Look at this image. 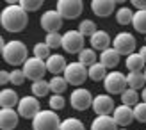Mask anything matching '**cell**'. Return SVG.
Wrapping results in <instances>:
<instances>
[{"instance_id": "cell-34", "label": "cell", "mask_w": 146, "mask_h": 130, "mask_svg": "<svg viewBox=\"0 0 146 130\" xmlns=\"http://www.w3.org/2000/svg\"><path fill=\"white\" fill-rule=\"evenodd\" d=\"M45 43H46L48 48H62V36L59 32L46 34L45 36Z\"/></svg>"}, {"instance_id": "cell-11", "label": "cell", "mask_w": 146, "mask_h": 130, "mask_svg": "<svg viewBox=\"0 0 146 130\" xmlns=\"http://www.w3.org/2000/svg\"><path fill=\"white\" fill-rule=\"evenodd\" d=\"M112 48L119 55H130L135 50V38L130 32H119L116 34V38L112 39Z\"/></svg>"}, {"instance_id": "cell-5", "label": "cell", "mask_w": 146, "mask_h": 130, "mask_svg": "<svg viewBox=\"0 0 146 130\" xmlns=\"http://www.w3.org/2000/svg\"><path fill=\"white\" fill-rule=\"evenodd\" d=\"M104 88L107 95H121L125 89H128L127 75H123L121 71H109L104 80Z\"/></svg>"}, {"instance_id": "cell-26", "label": "cell", "mask_w": 146, "mask_h": 130, "mask_svg": "<svg viewBox=\"0 0 146 130\" xmlns=\"http://www.w3.org/2000/svg\"><path fill=\"white\" fill-rule=\"evenodd\" d=\"M139 100H141V95L137 93L135 89H125L121 93V103L123 105H128V107H135L137 103H139Z\"/></svg>"}, {"instance_id": "cell-3", "label": "cell", "mask_w": 146, "mask_h": 130, "mask_svg": "<svg viewBox=\"0 0 146 130\" xmlns=\"http://www.w3.org/2000/svg\"><path fill=\"white\" fill-rule=\"evenodd\" d=\"M62 121L59 119L55 111H41L32 119V130H59Z\"/></svg>"}, {"instance_id": "cell-22", "label": "cell", "mask_w": 146, "mask_h": 130, "mask_svg": "<svg viewBox=\"0 0 146 130\" xmlns=\"http://www.w3.org/2000/svg\"><path fill=\"white\" fill-rule=\"evenodd\" d=\"M127 84L130 89H135V91H143L146 88V78H144V73L143 71H130L127 75Z\"/></svg>"}, {"instance_id": "cell-35", "label": "cell", "mask_w": 146, "mask_h": 130, "mask_svg": "<svg viewBox=\"0 0 146 130\" xmlns=\"http://www.w3.org/2000/svg\"><path fill=\"white\" fill-rule=\"evenodd\" d=\"M48 105L52 111H61L64 105H66V100H64L62 95H52L48 98Z\"/></svg>"}, {"instance_id": "cell-17", "label": "cell", "mask_w": 146, "mask_h": 130, "mask_svg": "<svg viewBox=\"0 0 146 130\" xmlns=\"http://www.w3.org/2000/svg\"><path fill=\"white\" fill-rule=\"evenodd\" d=\"M45 62H46V70H48L54 77L64 73V70H66V66H68V64H66V59H64V55H61V54H52Z\"/></svg>"}, {"instance_id": "cell-9", "label": "cell", "mask_w": 146, "mask_h": 130, "mask_svg": "<svg viewBox=\"0 0 146 130\" xmlns=\"http://www.w3.org/2000/svg\"><path fill=\"white\" fill-rule=\"evenodd\" d=\"M93 100L94 98L91 95V91L86 88H75L70 95V103L75 111H86L93 107Z\"/></svg>"}, {"instance_id": "cell-20", "label": "cell", "mask_w": 146, "mask_h": 130, "mask_svg": "<svg viewBox=\"0 0 146 130\" xmlns=\"http://www.w3.org/2000/svg\"><path fill=\"white\" fill-rule=\"evenodd\" d=\"M91 130H119L112 116H96L91 123Z\"/></svg>"}, {"instance_id": "cell-38", "label": "cell", "mask_w": 146, "mask_h": 130, "mask_svg": "<svg viewBox=\"0 0 146 130\" xmlns=\"http://www.w3.org/2000/svg\"><path fill=\"white\" fill-rule=\"evenodd\" d=\"M134 118L139 123H146V103L144 102H139L134 107Z\"/></svg>"}, {"instance_id": "cell-42", "label": "cell", "mask_w": 146, "mask_h": 130, "mask_svg": "<svg viewBox=\"0 0 146 130\" xmlns=\"http://www.w3.org/2000/svg\"><path fill=\"white\" fill-rule=\"evenodd\" d=\"M141 100H143V102L146 103V88H144V89L141 91Z\"/></svg>"}, {"instance_id": "cell-6", "label": "cell", "mask_w": 146, "mask_h": 130, "mask_svg": "<svg viewBox=\"0 0 146 130\" xmlns=\"http://www.w3.org/2000/svg\"><path fill=\"white\" fill-rule=\"evenodd\" d=\"M55 9L62 16V20H75L82 14L84 2L82 0H59Z\"/></svg>"}, {"instance_id": "cell-33", "label": "cell", "mask_w": 146, "mask_h": 130, "mask_svg": "<svg viewBox=\"0 0 146 130\" xmlns=\"http://www.w3.org/2000/svg\"><path fill=\"white\" fill-rule=\"evenodd\" d=\"M59 130H86L84 123L77 118H66L61 123V128Z\"/></svg>"}, {"instance_id": "cell-19", "label": "cell", "mask_w": 146, "mask_h": 130, "mask_svg": "<svg viewBox=\"0 0 146 130\" xmlns=\"http://www.w3.org/2000/svg\"><path fill=\"white\" fill-rule=\"evenodd\" d=\"M18 103H20V96L14 89L4 88L0 91V105H2V109H13V107H18Z\"/></svg>"}, {"instance_id": "cell-25", "label": "cell", "mask_w": 146, "mask_h": 130, "mask_svg": "<svg viewBox=\"0 0 146 130\" xmlns=\"http://www.w3.org/2000/svg\"><path fill=\"white\" fill-rule=\"evenodd\" d=\"M134 13L130 7L123 5L119 9H116V21H118L119 25H132V20H134Z\"/></svg>"}, {"instance_id": "cell-14", "label": "cell", "mask_w": 146, "mask_h": 130, "mask_svg": "<svg viewBox=\"0 0 146 130\" xmlns=\"http://www.w3.org/2000/svg\"><path fill=\"white\" fill-rule=\"evenodd\" d=\"M112 118L116 121V125L119 128H127V125H130L132 121L135 119L134 118V107H128V105H119L116 107L114 112H112Z\"/></svg>"}, {"instance_id": "cell-10", "label": "cell", "mask_w": 146, "mask_h": 130, "mask_svg": "<svg viewBox=\"0 0 146 130\" xmlns=\"http://www.w3.org/2000/svg\"><path fill=\"white\" fill-rule=\"evenodd\" d=\"M62 50L66 54H80L84 50V36L78 31H68L62 34Z\"/></svg>"}, {"instance_id": "cell-43", "label": "cell", "mask_w": 146, "mask_h": 130, "mask_svg": "<svg viewBox=\"0 0 146 130\" xmlns=\"http://www.w3.org/2000/svg\"><path fill=\"white\" fill-rule=\"evenodd\" d=\"M143 73H144V78H146V68H144V71H143Z\"/></svg>"}, {"instance_id": "cell-2", "label": "cell", "mask_w": 146, "mask_h": 130, "mask_svg": "<svg viewBox=\"0 0 146 130\" xmlns=\"http://www.w3.org/2000/svg\"><path fill=\"white\" fill-rule=\"evenodd\" d=\"M2 57L11 66H21L29 61V50L23 41L13 39L9 43H5V46L2 48Z\"/></svg>"}, {"instance_id": "cell-7", "label": "cell", "mask_w": 146, "mask_h": 130, "mask_svg": "<svg viewBox=\"0 0 146 130\" xmlns=\"http://www.w3.org/2000/svg\"><path fill=\"white\" fill-rule=\"evenodd\" d=\"M16 111L20 114V118L23 119H34L38 114L41 112V103H39V98L36 96H23L20 98V103L16 107Z\"/></svg>"}, {"instance_id": "cell-4", "label": "cell", "mask_w": 146, "mask_h": 130, "mask_svg": "<svg viewBox=\"0 0 146 130\" xmlns=\"http://www.w3.org/2000/svg\"><path fill=\"white\" fill-rule=\"evenodd\" d=\"M64 78H66L68 84L75 86V88H82L86 78H89V75H87V66H84V64L78 62V61L68 62L66 70H64Z\"/></svg>"}, {"instance_id": "cell-15", "label": "cell", "mask_w": 146, "mask_h": 130, "mask_svg": "<svg viewBox=\"0 0 146 130\" xmlns=\"http://www.w3.org/2000/svg\"><path fill=\"white\" fill-rule=\"evenodd\" d=\"M91 11L100 18H107L112 13H116V2L114 0H93Z\"/></svg>"}, {"instance_id": "cell-28", "label": "cell", "mask_w": 146, "mask_h": 130, "mask_svg": "<svg viewBox=\"0 0 146 130\" xmlns=\"http://www.w3.org/2000/svg\"><path fill=\"white\" fill-rule=\"evenodd\" d=\"M98 57H100V55H98V54H94V50H93V48H84L82 52L78 54V62H82L84 66L89 68V66H93L94 62H98V61H96Z\"/></svg>"}, {"instance_id": "cell-12", "label": "cell", "mask_w": 146, "mask_h": 130, "mask_svg": "<svg viewBox=\"0 0 146 130\" xmlns=\"http://www.w3.org/2000/svg\"><path fill=\"white\" fill-rule=\"evenodd\" d=\"M39 23H41V29L46 34H54V32H59L61 31V27H62V16L57 13V9L45 11V13H43V16H41V20H39Z\"/></svg>"}, {"instance_id": "cell-44", "label": "cell", "mask_w": 146, "mask_h": 130, "mask_svg": "<svg viewBox=\"0 0 146 130\" xmlns=\"http://www.w3.org/2000/svg\"><path fill=\"white\" fill-rule=\"evenodd\" d=\"M119 130H128V128H119Z\"/></svg>"}, {"instance_id": "cell-1", "label": "cell", "mask_w": 146, "mask_h": 130, "mask_svg": "<svg viewBox=\"0 0 146 130\" xmlns=\"http://www.w3.org/2000/svg\"><path fill=\"white\" fill-rule=\"evenodd\" d=\"M0 23H2L4 31L18 34L21 31H25L27 25H29V13L20 4L7 5L5 9L0 13Z\"/></svg>"}, {"instance_id": "cell-23", "label": "cell", "mask_w": 146, "mask_h": 130, "mask_svg": "<svg viewBox=\"0 0 146 130\" xmlns=\"http://www.w3.org/2000/svg\"><path fill=\"white\" fill-rule=\"evenodd\" d=\"M125 66H127V70H128V73H130V71H144L146 62H144V59L141 57L139 52H137V54L134 52V54H130V55L127 57Z\"/></svg>"}, {"instance_id": "cell-29", "label": "cell", "mask_w": 146, "mask_h": 130, "mask_svg": "<svg viewBox=\"0 0 146 130\" xmlns=\"http://www.w3.org/2000/svg\"><path fill=\"white\" fill-rule=\"evenodd\" d=\"M132 27H134L139 34H144V36H146V9H144V11H135V13H134Z\"/></svg>"}, {"instance_id": "cell-31", "label": "cell", "mask_w": 146, "mask_h": 130, "mask_svg": "<svg viewBox=\"0 0 146 130\" xmlns=\"http://www.w3.org/2000/svg\"><path fill=\"white\" fill-rule=\"evenodd\" d=\"M78 32L82 36H89L91 38L94 32H98V27H96V23H94L93 20H82L80 25H78Z\"/></svg>"}, {"instance_id": "cell-39", "label": "cell", "mask_w": 146, "mask_h": 130, "mask_svg": "<svg viewBox=\"0 0 146 130\" xmlns=\"http://www.w3.org/2000/svg\"><path fill=\"white\" fill-rule=\"evenodd\" d=\"M7 82H11V75L7 73L5 70H2V71H0V84H2V86H5Z\"/></svg>"}, {"instance_id": "cell-21", "label": "cell", "mask_w": 146, "mask_h": 130, "mask_svg": "<svg viewBox=\"0 0 146 130\" xmlns=\"http://www.w3.org/2000/svg\"><path fill=\"white\" fill-rule=\"evenodd\" d=\"M119 59H121V55L116 52L112 46L107 48V50H104V52L100 54V62L104 64L105 68H116L119 64Z\"/></svg>"}, {"instance_id": "cell-45", "label": "cell", "mask_w": 146, "mask_h": 130, "mask_svg": "<svg viewBox=\"0 0 146 130\" xmlns=\"http://www.w3.org/2000/svg\"><path fill=\"white\" fill-rule=\"evenodd\" d=\"M144 39H146V36H144Z\"/></svg>"}, {"instance_id": "cell-32", "label": "cell", "mask_w": 146, "mask_h": 130, "mask_svg": "<svg viewBox=\"0 0 146 130\" xmlns=\"http://www.w3.org/2000/svg\"><path fill=\"white\" fill-rule=\"evenodd\" d=\"M32 54H34V57H38V59H41V61H46L50 55V48L46 46V43L43 41V43H36L34 45V48H32Z\"/></svg>"}, {"instance_id": "cell-18", "label": "cell", "mask_w": 146, "mask_h": 130, "mask_svg": "<svg viewBox=\"0 0 146 130\" xmlns=\"http://www.w3.org/2000/svg\"><path fill=\"white\" fill-rule=\"evenodd\" d=\"M89 41H91L93 50H100V52H104V50L111 48V45H112L111 36H109L105 31H98V32H94L91 38H89Z\"/></svg>"}, {"instance_id": "cell-13", "label": "cell", "mask_w": 146, "mask_h": 130, "mask_svg": "<svg viewBox=\"0 0 146 130\" xmlns=\"http://www.w3.org/2000/svg\"><path fill=\"white\" fill-rule=\"evenodd\" d=\"M116 109L112 96L109 95H96L93 100V111L96 112V116H112Z\"/></svg>"}, {"instance_id": "cell-41", "label": "cell", "mask_w": 146, "mask_h": 130, "mask_svg": "<svg viewBox=\"0 0 146 130\" xmlns=\"http://www.w3.org/2000/svg\"><path fill=\"white\" fill-rule=\"evenodd\" d=\"M139 54H141V57H143V59H144V62H146V45L139 50Z\"/></svg>"}, {"instance_id": "cell-30", "label": "cell", "mask_w": 146, "mask_h": 130, "mask_svg": "<svg viewBox=\"0 0 146 130\" xmlns=\"http://www.w3.org/2000/svg\"><path fill=\"white\" fill-rule=\"evenodd\" d=\"M48 82H50V91H52L54 95H62V93L66 91V88H68L66 78L61 77V75L52 77V80H48Z\"/></svg>"}, {"instance_id": "cell-16", "label": "cell", "mask_w": 146, "mask_h": 130, "mask_svg": "<svg viewBox=\"0 0 146 130\" xmlns=\"http://www.w3.org/2000/svg\"><path fill=\"white\" fill-rule=\"evenodd\" d=\"M20 114L14 109H2L0 111V128L2 130H14L18 125Z\"/></svg>"}, {"instance_id": "cell-40", "label": "cell", "mask_w": 146, "mask_h": 130, "mask_svg": "<svg viewBox=\"0 0 146 130\" xmlns=\"http://www.w3.org/2000/svg\"><path fill=\"white\" fill-rule=\"evenodd\" d=\"M132 5L137 11H144L146 9V0H132Z\"/></svg>"}, {"instance_id": "cell-36", "label": "cell", "mask_w": 146, "mask_h": 130, "mask_svg": "<svg viewBox=\"0 0 146 130\" xmlns=\"http://www.w3.org/2000/svg\"><path fill=\"white\" fill-rule=\"evenodd\" d=\"M18 4L23 7L27 13H34V11H38L43 5V0H20Z\"/></svg>"}, {"instance_id": "cell-37", "label": "cell", "mask_w": 146, "mask_h": 130, "mask_svg": "<svg viewBox=\"0 0 146 130\" xmlns=\"http://www.w3.org/2000/svg\"><path fill=\"white\" fill-rule=\"evenodd\" d=\"M11 84L13 86H23V82H25V73H23V70H18V68H14L13 71H11Z\"/></svg>"}, {"instance_id": "cell-27", "label": "cell", "mask_w": 146, "mask_h": 130, "mask_svg": "<svg viewBox=\"0 0 146 130\" xmlns=\"http://www.w3.org/2000/svg\"><path fill=\"white\" fill-rule=\"evenodd\" d=\"M31 91H32V96H36V98L46 96L50 93V82L45 80V78H43V80H38V82H32Z\"/></svg>"}, {"instance_id": "cell-24", "label": "cell", "mask_w": 146, "mask_h": 130, "mask_svg": "<svg viewBox=\"0 0 146 130\" xmlns=\"http://www.w3.org/2000/svg\"><path fill=\"white\" fill-rule=\"evenodd\" d=\"M87 75H89V78H91L93 82L105 80V77H107V68H105L104 64L98 61V62H94L93 66L87 68Z\"/></svg>"}, {"instance_id": "cell-8", "label": "cell", "mask_w": 146, "mask_h": 130, "mask_svg": "<svg viewBox=\"0 0 146 130\" xmlns=\"http://www.w3.org/2000/svg\"><path fill=\"white\" fill-rule=\"evenodd\" d=\"M46 62L38 59V57H29V61L23 64V73L25 77L29 78V80L32 82H38V80H43V77H45L46 73Z\"/></svg>"}]
</instances>
